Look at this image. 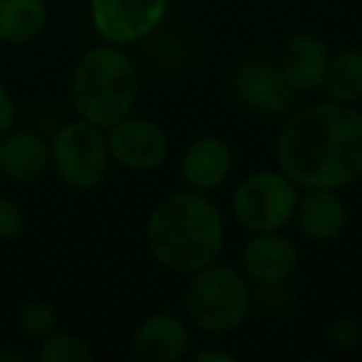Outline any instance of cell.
<instances>
[{"label": "cell", "mask_w": 362, "mask_h": 362, "mask_svg": "<svg viewBox=\"0 0 362 362\" xmlns=\"http://www.w3.org/2000/svg\"><path fill=\"white\" fill-rule=\"evenodd\" d=\"M276 166L298 189H342L362 179V112L317 102L288 115L276 139Z\"/></svg>", "instance_id": "1"}, {"label": "cell", "mask_w": 362, "mask_h": 362, "mask_svg": "<svg viewBox=\"0 0 362 362\" xmlns=\"http://www.w3.org/2000/svg\"><path fill=\"white\" fill-rule=\"evenodd\" d=\"M144 243L156 266L174 276H192L221 258L226 218L209 194L194 189L171 192L151 206Z\"/></svg>", "instance_id": "2"}, {"label": "cell", "mask_w": 362, "mask_h": 362, "mask_svg": "<svg viewBox=\"0 0 362 362\" xmlns=\"http://www.w3.org/2000/svg\"><path fill=\"white\" fill-rule=\"evenodd\" d=\"M139 97V70L119 45L90 47L77 60L70 80V100L77 117L92 124L112 127L132 115Z\"/></svg>", "instance_id": "3"}, {"label": "cell", "mask_w": 362, "mask_h": 362, "mask_svg": "<svg viewBox=\"0 0 362 362\" xmlns=\"http://www.w3.org/2000/svg\"><path fill=\"white\" fill-rule=\"evenodd\" d=\"M184 310L189 322L209 335H228L246 322L253 308L251 281L241 268L216 261L187 276Z\"/></svg>", "instance_id": "4"}, {"label": "cell", "mask_w": 362, "mask_h": 362, "mask_svg": "<svg viewBox=\"0 0 362 362\" xmlns=\"http://www.w3.org/2000/svg\"><path fill=\"white\" fill-rule=\"evenodd\" d=\"M52 169L72 192H95L105 184L112 169L107 132L92 122L70 119L50 139Z\"/></svg>", "instance_id": "5"}, {"label": "cell", "mask_w": 362, "mask_h": 362, "mask_svg": "<svg viewBox=\"0 0 362 362\" xmlns=\"http://www.w3.org/2000/svg\"><path fill=\"white\" fill-rule=\"evenodd\" d=\"M300 189L281 169H258L243 176L231 194V216L243 231H283L293 223Z\"/></svg>", "instance_id": "6"}, {"label": "cell", "mask_w": 362, "mask_h": 362, "mask_svg": "<svg viewBox=\"0 0 362 362\" xmlns=\"http://www.w3.org/2000/svg\"><path fill=\"white\" fill-rule=\"evenodd\" d=\"M97 35L110 45L144 42L169 16V0H87Z\"/></svg>", "instance_id": "7"}, {"label": "cell", "mask_w": 362, "mask_h": 362, "mask_svg": "<svg viewBox=\"0 0 362 362\" xmlns=\"http://www.w3.org/2000/svg\"><path fill=\"white\" fill-rule=\"evenodd\" d=\"M233 100L253 115L283 117L296 110L298 92L286 80L278 62L246 57L231 72Z\"/></svg>", "instance_id": "8"}, {"label": "cell", "mask_w": 362, "mask_h": 362, "mask_svg": "<svg viewBox=\"0 0 362 362\" xmlns=\"http://www.w3.org/2000/svg\"><path fill=\"white\" fill-rule=\"evenodd\" d=\"M105 132L112 164L134 174H151L161 169L171 151L166 129L149 117L127 115Z\"/></svg>", "instance_id": "9"}, {"label": "cell", "mask_w": 362, "mask_h": 362, "mask_svg": "<svg viewBox=\"0 0 362 362\" xmlns=\"http://www.w3.org/2000/svg\"><path fill=\"white\" fill-rule=\"evenodd\" d=\"M192 347V330L176 313L159 310L141 317L132 332V355L139 362H179Z\"/></svg>", "instance_id": "10"}, {"label": "cell", "mask_w": 362, "mask_h": 362, "mask_svg": "<svg viewBox=\"0 0 362 362\" xmlns=\"http://www.w3.org/2000/svg\"><path fill=\"white\" fill-rule=\"evenodd\" d=\"M238 263L251 283L288 281L298 271L300 251L298 243L283 231L251 233L238 253Z\"/></svg>", "instance_id": "11"}, {"label": "cell", "mask_w": 362, "mask_h": 362, "mask_svg": "<svg viewBox=\"0 0 362 362\" xmlns=\"http://www.w3.org/2000/svg\"><path fill=\"white\" fill-rule=\"evenodd\" d=\"M233 149L223 136L204 134L197 136L192 144L184 149L179 161V176L194 192L211 194L221 189L233 174Z\"/></svg>", "instance_id": "12"}, {"label": "cell", "mask_w": 362, "mask_h": 362, "mask_svg": "<svg viewBox=\"0 0 362 362\" xmlns=\"http://www.w3.org/2000/svg\"><path fill=\"white\" fill-rule=\"evenodd\" d=\"M347 206L340 192L332 189H303L296 206L298 233L310 243H332L345 233L347 228Z\"/></svg>", "instance_id": "13"}, {"label": "cell", "mask_w": 362, "mask_h": 362, "mask_svg": "<svg viewBox=\"0 0 362 362\" xmlns=\"http://www.w3.org/2000/svg\"><path fill=\"white\" fill-rule=\"evenodd\" d=\"M52 169L50 141L30 129L0 136V174L18 184H33Z\"/></svg>", "instance_id": "14"}, {"label": "cell", "mask_w": 362, "mask_h": 362, "mask_svg": "<svg viewBox=\"0 0 362 362\" xmlns=\"http://www.w3.org/2000/svg\"><path fill=\"white\" fill-rule=\"evenodd\" d=\"M327 62H330V50H327L325 40L310 35V33H298V35L288 37L283 42L281 57H278V67L298 95L320 90Z\"/></svg>", "instance_id": "15"}, {"label": "cell", "mask_w": 362, "mask_h": 362, "mask_svg": "<svg viewBox=\"0 0 362 362\" xmlns=\"http://www.w3.org/2000/svg\"><path fill=\"white\" fill-rule=\"evenodd\" d=\"M47 28L45 0H0V42L28 45Z\"/></svg>", "instance_id": "16"}, {"label": "cell", "mask_w": 362, "mask_h": 362, "mask_svg": "<svg viewBox=\"0 0 362 362\" xmlns=\"http://www.w3.org/2000/svg\"><path fill=\"white\" fill-rule=\"evenodd\" d=\"M320 90H325L327 100L332 102L357 105L362 100V50L345 47V50L330 52Z\"/></svg>", "instance_id": "17"}, {"label": "cell", "mask_w": 362, "mask_h": 362, "mask_svg": "<svg viewBox=\"0 0 362 362\" xmlns=\"http://www.w3.org/2000/svg\"><path fill=\"white\" fill-rule=\"evenodd\" d=\"M16 327L30 342H42L57 330V310L47 298H28L16 315Z\"/></svg>", "instance_id": "18"}, {"label": "cell", "mask_w": 362, "mask_h": 362, "mask_svg": "<svg viewBox=\"0 0 362 362\" xmlns=\"http://www.w3.org/2000/svg\"><path fill=\"white\" fill-rule=\"evenodd\" d=\"M37 360L40 362H92L95 360V350H92L87 337L77 335V332L55 330L50 337H45V340L40 342Z\"/></svg>", "instance_id": "19"}, {"label": "cell", "mask_w": 362, "mask_h": 362, "mask_svg": "<svg viewBox=\"0 0 362 362\" xmlns=\"http://www.w3.org/2000/svg\"><path fill=\"white\" fill-rule=\"evenodd\" d=\"M251 296H253V305L276 317L291 315L298 308V291L291 283V278L288 281L251 283Z\"/></svg>", "instance_id": "20"}, {"label": "cell", "mask_w": 362, "mask_h": 362, "mask_svg": "<svg viewBox=\"0 0 362 362\" xmlns=\"http://www.w3.org/2000/svg\"><path fill=\"white\" fill-rule=\"evenodd\" d=\"M325 342L332 352H355L362 345V317L355 315H337L327 322L325 327Z\"/></svg>", "instance_id": "21"}, {"label": "cell", "mask_w": 362, "mask_h": 362, "mask_svg": "<svg viewBox=\"0 0 362 362\" xmlns=\"http://www.w3.org/2000/svg\"><path fill=\"white\" fill-rule=\"evenodd\" d=\"M25 231V211L11 197H0V241H16Z\"/></svg>", "instance_id": "22"}, {"label": "cell", "mask_w": 362, "mask_h": 362, "mask_svg": "<svg viewBox=\"0 0 362 362\" xmlns=\"http://www.w3.org/2000/svg\"><path fill=\"white\" fill-rule=\"evenodd\" d=\"M18 119V107H16V100H13L11 90H8L3 82H0V136L8 134L13 129Z\"/></svg>", "instance_id": "23"}, {"label": "cell", "mask_w": 362, "mask_h": 362, "mask_svg": "<svg viewBox=\"0 0 362 362\" xmlns=\"http://www.w3.org/2000/svg\"><path fill=\"white\" fill-rule=\"evenodd\" d=\"M194 362H236L238 357L226 347H204L192 357Z\"/></svg>", "instance_id": "24"}, {"label": "cell", "mask_w": 362, "mask_h": 362, "mask_svg": "<svg viewBox=\"0 0 362 362\" xmlns=\"http://www.w3.org/2000/svg\"><path fill=\"white\" fill-rule=\"evenodd\" d=\"M25 360H30V352L18 350V347H11V350L0 352V362H25Z\"/></svg>", "instance_id": "25"}]
</instances>
